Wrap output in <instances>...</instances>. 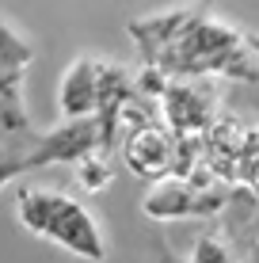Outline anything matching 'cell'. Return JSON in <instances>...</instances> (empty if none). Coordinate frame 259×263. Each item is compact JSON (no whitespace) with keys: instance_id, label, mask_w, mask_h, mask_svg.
I'll use <instances>...</instances> for the list:
<instances>
[{"instance_id":"cell-1","label":"cell","mask_w":259,"mask_h":263,"mask_svg":"<svg viewBox=\"0 0 259 263\" xmlns=\"http://www.w3.org/2000/svg\"><path fill=\"white\" fill-rule=\"evenodd\" d=\"M15 217H19V225L31 237L57 244V248H65L76 259H88V263L107 259V240H103V229L95 221V214L80 198L65 195V191L23 187L15 195Z\"/></svg>"},{"instance_id":"cell-2","label":"cell","mask_w":259,"mask_h":263,"mask_svg":"<svg viewBox=\"0 0 259 263\" xmlns=\"http://www.w3.org/2000/svg\"><path fill=\"white\" fill-rule=\"evenodd\" d=\"M114 126H118V119H111V115L65 119V126H57L53 134H46V138H34V149L23 153L19 160H4V179H12L19 168H23V172H27V168H42V164H50V160L76 164V160H84L88 153L107 149Z\"/></svg>"},{"instance_id":"cell-3","label":"cell","mask_w":259,"mask_h":263,"mask_svg":"<svg viewBox=\"0 0 259 263\" xmlns=\"http://www.w3.org/2000/svg\"><path fill=\"white\" fill-rule=\"evenodd\" d=\"M180 141L183 138L164 119H160V122L145 119V122H137L126 138H122V160H126V168L137 179L156 183V179H164V176H172V172H175Z\"/></svg>"},{"instance_id":"cell-4","label":"cell","mask_w":259,"mask_h":263,"mask_svg":"<svg viewBox=\"0 0 259 263\" xmlns=\"http://www.w3.org/2000/svg\"><path fill=\"white\" fill-rule=\"evenodd\" d=\"M225 206H229V198L221 191H206L202 183L183 179V176H164L149 187L141 210L153 221H183V217H210V214L225 210Z\"/></svg>"},{"instance_id":"cell-5","label":"cell","mask_w":259,"mask_h":263,"mask_svg":"<svg viewBox=\"0 0 259 263\" xmlns=\"http://www.w3.org/2000/svg\"><path fill=\"white\" fill-rule=\"evenodd\" d=\"M160 119L180 138H202L213 126V92L194 77H172L160 96Z\"/></svg>"},{"instance_id":"cell-6","label":"cell","mask_w":259,"mask_h":263,"mask_svg":"<svg viewBox=\"0 0 259 263\" xmlns=\"http://www.w3.org/2000/svg\"><path fill=\"white\" fill-rule=\"evenodd\" d=\"M103 84H107V61L76 58L61 72V84H57L61 119H92V115H99L103 111Z\"/></svg>"},{"instance_id":"cell-7","label":"cell","mask_w":259,"mask_h":263,"mask_svg":"<svg viewBox=\"0 0 259 263\" xmlns=\"http://www.w3.org/2000/svg\"><path fill=\"white\" fill-rule=\"evenodd\" d=\"M111 179H114V168L107 164L103 149H99V153H88L84 160H76V183H80V191H84V195L107 191V187H111Z\"/></svg>"},{"instance_id":"cell-8","label":"cell","mask_w":259,"mask_h":263,"mask_svg":"<svg viewBox=\"0 0 259 263\" xmlns=\"http://www.w3.org/2000/svg\"><path fill=\"white\" fill-rule=\"evenodd\" d=\"M31 46L27 42L15 39V31H12V23H4V46H0V72L4 77H23V69L31 65Z\"/></svg>"},{"instance_id":"cell-9","label":"cell","mask_w":259,"mask_h":263,"mask_svg":"<svg viewBox=\"0 0 259 263\" xmlns=\"http://www.w3.org/2000/svg\"><path fill=\"white\" fill-rule=\"evenodd\" d=\"M191 263H244L236 256L233 248H229L225 237H217V233H206V237L194 240L191 248Z\"/></svg>"},{"instance_id":"cell-10","label":"cell","mask_w":259,"mask_h":263,"mask_svg":"<svg viewBox=\"0 0 259 263\" xmlns=\"http://www.w3.org/2000/svg\"><path fill=\"white\" fill-rule=\"evenodd\" d=\"M248 46H252V53L259 58V34H248Z\"/></svg>"}]
</instances>
